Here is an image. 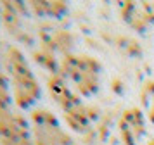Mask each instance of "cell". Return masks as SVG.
Masks as SVG:
<instances>
[{"instance_id":"ba28073f","label":"cell","mask_w":154,"mask_h":145,"mask_svg":"<svg viewBox=\"0 0 154 145\" xmlns=\"http://www.w3.org/2000/svg\"><path fill=\"white\" fill-rule=\"evenodd\" d=\"M147 145H154V140H151V142H149V143H147Z\"/></svg>"},{"instance_id":"5b68a950","label":"cell","mask_w":154,"mask_h":145,"mask_svg":"<svg viewBox=\"0 0 154 145\" xmlns=\"http://www.w3.org/2000/svg\"><path fill=\"white\" fill-rule=\"evenodd\" d=\"M119 48L128 55H140V47L135 40H130V38H121V45Z\"/></svg>"},{"instance_id":"8992f818","label":"cell","mask_w":154,"mask_h":145,"mask_svg":"<svg viewBox=\"0 0 154 145\" xmlns=\"http://www.w3.org/2000/svg\"><path fill=\"white\" fill-rule=\"evenodd\" d=\"M146 92H149V97H147L144 102H152L151 104V107H149V119H151V123H154V81H151V83H147V86L146 88Z\"/></svg>"},{"instance_id":"277c9868","label":"cell","mask_w":154,"mask_h":145,"mask_svg":"<svg viewBox=\"0 0 154 145\" xmlns=\"http://www.w3.org/2000/svg\"><path fill=\"white\" fill-rule=\"evenodd\" d=\"M66 121L75 131H87L88 130V114L83 109V105H78L76 109L66 112Z\"/></svg>"},{"instance_id":"52a82bcc","label":"cell","mask_w":154,"mask_h":145,"mask_svg":"<svg viewBox=\"0 0 154 145\" xmlns=\"http://www.w3.org/2000/svg\"><path fill=\"white\" fill-rule=\"evenodd\" d=\"M5 145H21V143H17V142H14V140H12V142H5Z\"/></svg>"},{"instance_id":"6da1fadb","label":"cell","mask_w":154,"mask_h":145,"mask_svg":"<svg viewBox=\"0 0 154 145\" xmlns=\"http://www.w3.org/2000/svg\"><path fill=\"white\" fill-rule=\"evenodd\" d=\"M63 73L75 81L80 93L85 97L94 95L99 90L100 64L88 55H68L63 61Z\"/></svg>"},{"instance_id":"7a4b0ae2","label":"cell","mask_w":154,"mask_h":145,"mask_svg":"<svg viewBox=\"0 0 154 145\" xmlns=\"http://www.w3.org/2000/svg\"><path fill=\"white\" fill-rule=\"evenodd\" d=\"M9 59H11V66H12V76H14L16 100L21 107H29L40 97V86H38L33 73L29 71L24 57L17 50H11Z\"/></svg>"},{"instance_id":"3957f363","label":"cell","mask_w":154,"mask_h":145,"mask_svg":"<svg viewBox=\"0 0 154 145\" xmlns=\"http://www.w3.org/2000/svg\"><path fill=\"white\" fill-rule=\"evenodd\" d=\"M119 133L125 145H137L146 135V121L139 107H132L123 112L119 119Z\"/></svg>"}]
</instances>
